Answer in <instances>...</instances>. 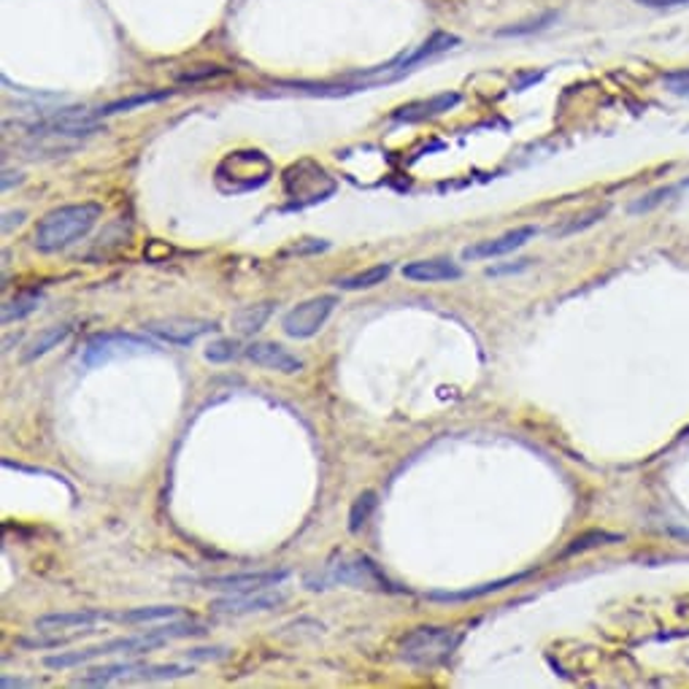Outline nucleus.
I'll list each match as a JSON object with an SVG mask.
<instances>
[{"label":"nucleus","instance_id":"1","mask_svg":"<svg viewBox=\"0 0 689 689\" xmlns=\"http://www.w3.org/2000/svg\"><path fill=\"white\" fill-rule=\"evenodd\" d=\"M100 214H103V209H100L98 203H76L49 211V214L38 222L33 243H36L38 252L43 254L63 252V249L82 241V238L98 225Z\"/></svg>","mask_w":689,"mask_h":689},{"label":"nucleus","instance_id":"2","mask_svg":"<svg viewBox=\"0 0 689 689\" xmlns=\"http://www.w3.org/2000/svg\"><path fill=\"white\" fill-rule=\"evenodd\" d=\"M460 638L463 636L458 630H449V627H416L414 632L403 638L400 657L409 665H416V668H436V665L452 657Z\"/></svg>","mask_w":689,"mask_h":689},{"label":"nucleus","instance_id":"3","mask_svg":"<svg viewBox=\"0 0 689 689\" xmlns=\"http://www.w3.org/2000/svg\"><path fill=\"white\" fill-rule=\"evenodd\" d=\"M143 352H158V347L147 338L133 336V333H98L82 349V363H85V368H96V365L111 363V360Z\"/></svg>","mask_w":689,"mask_h":689},{"label":"nucleus","instance_id":"4","mask_svg":"<svg viewBox=\"0 0 689 689\" xmlns=\"http://www.w3.org/2000/svg\"><path fill=\"white\" fill-rule=\"evenodd\" d=\"M336 305H338L336 296H316L305 300V303L296 305L292 311H287L281 327H285V333L290 338H311L325 327V322L330 320Z\"/></svg>","mask_w":689,"mask_h":689},{"label":"nucleus","instance_id":"5","mask_svg":"<svg viewBox=\"0 0 689 689\" xmlns=\"http://www.w3.org/2000/svg\"><path fill=\"white\" fill-rule=\"evenodd\" d=\"M290 576V571H258V574H230V576H211L203 581L205 590H216L225 594L258 592L279 587Z\"/></svg>","mask_w":689,"mask_h":689},{"label":"nucleus","instance_id":"6","mask_svg":"<svg viewBox=\"0 0 689 689\" xmlns=\"http://www.w3.org/2000/svg\"><path fill=\"white\" fill-rule=\"evenodd\" d=\"M143 327H147V333L158 336L160 341L179 343V347H187V343H192L196 338L205 336V333H211V330H216L214 322L190 320V316H168V320H154Z\"/></svg>","mask_w":689,"mask_h":689},{"label":"nucleus","instance_id":"7","mask_svg":"<svg viewBox=\"0 0 689 689\" xmlns=\"http://www.w3.org/2000/svg\"><path fill=\"white\" fill-rule=\"evenodd\" d=\"M536 227L525 225V227H516V230L505 233L500 238H490V241H479L474 247H465L463 249V260H490V258H500V254H509L516 252L519 247H525L533 236H536Z\"/></svg>","mask_w":689,"mask_h":689},{"label":"nucleus","instance_id":"8","mask_svg":"<svg viewBox=\"0 0 689 689\" xmlns=\"http://www.w3.org/2000/svg\"><path fill=\"white\" fill-rule=\"evenodd\" d=\"M247 358L254 365H260V368L279 371V374H298V371H303V360L274 341L252 343V347H247Z\"/></svg>","mask_w":689,"mask_h":689},{"label":"nucleus","instance_id":"9","mask_svg":"<svg viewBox=\"0 0 689 689\" xmlns=\"http://www.w3.org/2000/svg\"><path fill=\"white\" fill-rule=\"evenodd\" d=\"M279 603H285V592L258 590V592H241V594H230V598H222L216 600L211 609L220 611V614H252V611L276 609Z\"/></svg>","mask_w":689,"mask_h":689},{"label":"nucleus","instance_id":"10","mask_svg":"<svg viewBox=\"0 0 689 689\" xmlns=\"http://www.w3.org/2000/svg\"><path fill=\"white\" fill-rule=\"evenodd\" d=\"M114 619V614H103V611L82 609V611H65V614H47L36 619L38 632H60V630H79V627H92L96 622Z\"/></svg>","mask_w":689,"mask_h":689},{"label":"nucleus","instance_id":"11","mask_svg":"<svg viewBox=\"0 0 689 689\" xmlns=\"http://www.w3.org/2000/svg\"><path fill=\"white\" fill-rule=\"evenodd\" d=\"M458 43H460L458 36H449V33H436V36H433L430 41L422 43L419 49H414V52H409V54H400V58L392 60L390 65H381V68H376V71H398V76H400V74H405L411 65L422 63V60L433 58V54L447 52V49L458 47Z\"/></svg>","mask_w":689,"mask_h":689},{"label":"nucleus","instance_id":"12","mask_svg":"<svg viewBox=\"0 0 689 689\" xmlns=\"http://www.w3.org/2000/svg\"><path fill=\"white\" fill-rule=\"evenodd\" d=\"M403 276L411 281H422V285H433V281L460 279L463 271L449 260H416V263L403 265Z\"/></svg>","mask_w":689,"mask_h":689},{"label":"nucleus","instance_id":"13","mask_svg":"<svg viewBox=\"0 0 689 689\" xmlns=\"http://www.w3.org/2000/svg\"><path fill=\"white\" fill-rule=\"evenodd\" d=\"M333 579L343 581V585H352V587H379V590H387V579L381 576V571L376 568L368 558H358L354 563L341 565Z\"/></svg>","mask_w":689,"mask_h":689},{"label":"nucleus","instance_id":"14","mask_svg":"<svg viewBox=\"0 0 689 689\" xmlns=\"http://www.w3.org/2000/svg\"><path fill=\"white\" fill-rule=\"evenodd\" d=\"M460 103L458 92H443V96H436L430 100H422V103H411L403 105V109L394 111V120L398 122H422V120H430V116H441L443 111L454 109Z\"/></svg>","mask_w":689,"mask_h":689},{"label":"nucleus","instance_id":"15","mask_svg":"<svg viewBox=\"0 0 689 689\" xmlns=\"http://www.w3.org/2000/svg\"><path fill=\"white\" fill-rule=\"evenodd\" d=\"M530 574H533V571H525V574L505 576V579L490 581V585H481V587H471V590H463V592H430L427 598H430V600H443V603H458V600H476V598H485V594L505 590V587H511V585H519V581L527 579Z\"/></svg>","mask_w":689,"mask_h":689},{"label":"nucleus","instance_id":"16","mask_svg":"<svg viewBox=\"0 0 689 689\" xmlns=\"http://www.w3.org/2000/svg\"><path fill=\"white\" fill-rule=\"evenodd\" d=\"M141 665L138 663H114V665H103V668H92L90 674L76 679V687H103V685H114L120 679H130V676L138 674Z\"/></svg>","mask_w":689,"mask_h":689},{"label":"nucleus","instance_id":"17","mask_svg":"<svg viewBox=\"0 0 689 689\" xmlns=\"http://www.w3.org/2000/svg\"><path fill=\"white\" fill-rule=\"evenodd\" d=\"M71 333H74V327H71V325H54V327H47V330L38 333L36 341H33L30 347H27L25 360H27V363H30V360L43 358V354L52 352L54 347H60V343H63L65 338L71 336Z\"/></svg>","mask_w":689,"mask_h":689},{"label":"nucleus","instance_id":"18","mask_svg":"<svg viewBox=\"0 0 689 689\" xmlns=\"http://www.w3.org/2000/svg\"><path fill=\"white\" fill-rule=\"evenodd\" d=\"M271 316V303H260V305H243V309H238L236 314H233V327H236V333H241V336H249V333H258L260 327L268 322Z\"/></svg>","mask_w":689,"mask_h":689},{"label":"nucleus","instance_id":"19","mask_svg":"<svg viewBox=\"0 0 689 689\" xmlns=\"http://www.w3.org/2000/svg\"><path fill=\"white\" fill-rule=\"evenodd\" d=\"M171 98V90H160V92H141V96H133V98H122L114 100L109 105H100V109L92 111V116L100 120V116H111V114H122V111H130L136 105H149V103H160V100Z\"/></svg>","mask_w":689,"mask_h":689},{"label":"nucleus","instance_id":"20","mask_svg":"<svg viewBox=\"0 0 689 689\" xmlns=\"http://www.w3.org/2000/svg\"><path fill=\"white\" fill-rule=\"evenodd\" d=\"M41 300H43V296L36 290L20 292L16 298H11L9 303L3 305V325H11V322H20V320H25V316H30L33 311L41 305Z\"/></svg>","mask_w":689,"mask_h":689},{"label":"nucleus","instance_id":"21","mask_svg":"<svg viewBox=\"0 0 689 689\" xmlns=\"http://www.w3.org/2000/svg\"><path fill=\"white\" fill-rule=\"evenodd\" d=\"M392 274V265H374V268L363 271V274H354V276H347V279H338V287L341 290H371V287L381 285V281L387 279V276Z\"/></svg>","mask_w":689,"mask_h":689},{"label":"nucleus","instance_id":"22","mask_svg":"<svg viewBox=\"0 0 689 689\" xmlns=\"http://www.w3.org/2000/svg\"><path fill=\"white\" fill-rule=\"evenodd\" d=\"M171 616H179L176 605H149V609H133L125 614H114L116 622H125V625H141V622H158V619H171Z\"/></svg>","mask_w":689,"mask_h":689},{"label":"nucleus","instance_id":"23","mask_svg":"<svg viewBox=\"0 0 689 689\" xmlns=\"http://www.w3.org/2000/svg\"><path fill=\"white\" fill-rule=\"evenodd\" d=\"M376 511V492H363L358 500H354L352 511H349V530L360 533L365 525H368L371 514Z\"/></svg>","mask_w":689,"mask_h":689},{"label":"nucleus","instance_id":"24","mask_svg":"<svg viewBox=\"0 0 689 689\" xmlns=\"http://www.w3.org/2000/svg\"><path fill=\"white\" fill-rule=\"evenodd\" d=\"M614 541H619V536H614V533L592 530V533H587V536L574 538V541H571V547L565 549V554L587 552V549H592V547H603V543H614Z\"/></svg>","mask_w":689,"mask_h":689},{"label":"nucleus","instance_id":"25","mask_svg":"<svg viewBox=\"0 0 689 689\" xmlns=\"http://www.w3.org/2000/svg\"><path fill=\"white\" fill-rule=\"evenodd\" d=\"M236 354H238V343L230 341V338H220V341L205 347V360H209V363H230Z\"/></svg>","mask_w":689,"mask_h":689},{"label":"nucleus","instance_id":"26","mask_svg":"<svg viewBox=\"0 0 689 689\" xmlns=\"http://www.w3.org/2000/svg\"><path fill=\"white\" fill-rule=\"evenodd\" d=\"M230 71L227 68H216V65H200L198 71H187V74L179 76L181 85H196V82L203 79H214V76H227Z\"/></svg>","mask_w":689,"mask_h":689},{"label":"nucleus","instance_id":"27","mask_svg":"<svg viewBox=\"0 0 689 689\" xmlns=\"http://www.w3.org/2000/svg\"><path fill=\"white\" fill-rule=\"evenodd\" d=\"M605 211H609V205H600V209H592L590 214L576 216V222H571L568 227H563V230H560L558 236H571V233H576V230H585V227L594 225V222H598L600 216H605Z\"/></svg>","mask_w":689,"mask_h":689},{"label":"nucleus","instance_id":"28","mask_svg":"<svg viewBox=\"0 0 689 689\" xmlns=\"http://www.w3.org/2000/svg\"><path fill=\"white\" fill-rule=\"evenodd\" d=\"M663 82L671 92H676V96H689V68L671 71V74H665Z\"/></svg>","mask_w":689,"mask_h":689},{"label":"nucleus","instance_id":"29","mask_svg":"<svg viewBox=\"0 0 689 689\" xmlns=\"http://www.w3.org/2000/svg\"><path fill=\"white\" fill-rule=\"evenodd\" d=\"M552 20H554V14H547V16H541V20H536V22H525V25L505 27V30H500V36H525V33L543 30V27H547Z\"/></svg>","mask_w":689,"mask_h":689},{"label":"nucleus","instance_id":"30","mask_svg":"<svg viewBox=\"0 0 689 689\" xmlns=\"http://www.w3.org/2000/svg\"><path fill=\"white\" fill-rule=\"evenodd\" d=\"M641 5H652V9H674V5H689V0H638Z\"/></svg>","mask_w":689,"mask_h":689},{"label":"nucleus","instance_id":"31","mask_svg":"<svg viewBox=\"0 0 689 689\" xmlns=\"http://www.w3.org/2000/svg\"><path fill=\"white\" fill-rule=\"evenodd\" d=\"M541 79H543V74H522L519 79L514 82V90L522 92V90H525V87L536 85V82H541Z\"/></svg>","mask_w":689,"mask_h":689},{"label":"nucleus","instance_id":"32","mask_svg":"<svg viewBox=\"0 0 689 689\" xmlns=\"http://www.w3.org/2000/svg\"><path fill=\"white\" fill-rule=\"evenodd\" d=\"M527 263H530V260H522L519 265H505V268H490L487 271V276H500V274H511V271H525L527 268Z\"/></svg>","mask_w":689,"mask_h":689},{"label":"nucleus","instance_id":"33","mask_svg":"<svg viewBox=\"0 0 689 689\" xmlns=\"http://www.w3.org/2000/svg\"><path fill=\"white\" fill-rule=\"evenodd\" d=\"M0 685H3V689H11V687H33L36 681H22V679H9V676H3Z\"/></svg>","mask_w":689,"mask_h":689},{"label":"nucleus","instance_id":"34","mask_svg":"<svg viewBox=\"0 0 689 689\" xmlns=\"http://www.w3.org/2000/svg\"><path fill=\"white\" fill-rule=\"evenodd\" d=\"M671 533H674L676 538H685V541H689V530H681V527H671Z\"/></svg>","mask_w":689,"mask_h":689}]
</instances>
